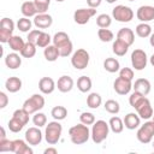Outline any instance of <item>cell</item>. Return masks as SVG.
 <instances>
[{"instance_id":"4dcf8cb0","label":"cell","mask_w":154,"mask_h":154,"mask_svg":"<svg viewBox=\"0 0 154 154\" xmlns=\"http://www.w3.org/2000/svg\"><path fill=\"white\" fill-rule=\"evenodd\" d=\"M136 35L138 37H142V38H146V37H149L152 35V26L148 24V23H140L136 29Z\"/></svg>"},{"instance_id":"d6a6232c","label":"cell","mask_w":154,"mask_h":154,"mask_svg":"<svg viewBox=\"0 0 154 154\" xmlns=\"http://www.w3.org/2000/svg\"><path fill=\"white\" fill-rule=\"evenodd\" d=\"M19 53H20V55L23 58H28V59L29 58H32L36 54V45L26 41L25 45H24V47H23V49Z\"/></svg>"},{"instance_id":"1f68e13d","label":"cell","mask_w":154,"mask_h":154,"mask_svg":"<svg viewBox=\"0 0 154 154\" xmlns=\"http://www.w3.org/2000/svg\"><path fill=\"white\" fill-rule=\"evenodd\" d=\"M24 45H25L24 40H23L20 36H16V35H13V36L10 38V41H8V46H10V48H11L13 52H20V51L23 49Z\"/></svg>"},{"instance_id":"11a10c76","label":"cell","mask_w":154,"mask_h":154,"mask_svg":"<svg viewBox=\"0 0 154 154\" xmlns=\"http://www.w3.org/2000/svg\"><path fill=\"white\" fill-rule=\"evenodd\" d=\"M149 43L152 47H154V32H152V35L149 36Z\"/></svg>"},{"instance_id":"ba28073f","label":"cell","mask_w":154,"mask_h":154,"mask_svg":"<svg viewBox=\"0 0 154 154\" xmlns=\"http://www.w3.org/2000/svg\"><path fill=\"white\" fill-rule=\"evenodd\" d=\"M112 17L120 23H128L134 18V11L125 5H117L112 10Z\"/></svg>"},{"instance_id":"7402d4cb","label":"cell","mask_w":154,"mask_h":154,"mask_svg":"<svg viewBox=\"0 0 154 154\" xmlns=\"http://www.w3.org/2000/svg\"><path fill=\"white\" fill-rule=\"evenodd\" d=\"M13 153H16V154H32V149L26 141L14 140L13 141Z\"/></svg>"},{"instance_id":"f907efd6","label":"cell","mask_w":154,"mask_h":154,"mask_svg":"<svg viewBox=\"0 0 154 154\" xmlns=\"http://www.w3.org/2000/svg\"><path fill=\"white\" fill-rule=\"evenodd\" d=\"M40 34H41V30H37V29H34V30H30L29 31V34H28V41L29 42H31V43H35L36 45V42H37V40H38V36H40Z\"/></svg>"},{"instance_id":"ac0fdd59","label":"cell","mask_w":154,"mask_h":154,"mask_svg":"<svg viewBox=\"0 0 154 154\" xmlns=\"http://www.w3.org/2000/svg\"><path fill=\"white\" fill-rule=\"evenodd\" d=\"M132 89L135 91H138V93H141V94H143L146 96V95H148L150 93L152 85H150V82L147 78H137L135 81V83L132 84Z\"/></svg>"},{"instance_id":"ffe728a7","label":"cell","mask_w":154,"mask_h":154,"mask_svg":"<svg viewBox=\"0 0 154 154\" xmlns=\"http://www.w3.org/2000/svg\"><path fill=\"white\" fill-rule=\"evenodd\" d=\"M117 38L125 42L128 46H131L135 42V32L130 28H122L117 32Z\"/></svg>"},{"instance_id":"5bb4252c","label":"cell","mask_w":154,"mask_h":154,"mask_svg":"<svg viewBox=\"0 0 154 154\" xmlns=\"http://www.w3.org/2000/svg\"><path fill=\"white\" fill-rule=\"evenodd\" d=\"M136 17L138 20H141V23H148V22L153 20L154 19V7L150 5L140 6L136 12Z\"/></svg>"},{"instance_id":"b9f144b4","label":"cell","mask_w":154,"mask_h":154,"mask_svg":"<svg viewBox=\"0 0 154 154\" xmlns=\"http://www.w3.org/2000/svg\"><path fill=\"white\" fill-rule=\"evenodd\" d=\"M32 123H34L35 126H38V128H42V126L47 125V117H46V114L42 113V112H36V113H34Z\"/></svg>"},{"instance_id":"8fae6325","label":"cell","mask_w":154,"mask_h":154,"mask_svg":"<svg viewBox=\"0 0 154 154\" xmlns=\"http://www.w3.org/2000/svg\"><path fill=\"white\" fill-rule=\"evenodd\" d=\"M113 89L119 95H126V94H129L131 91L132 83H131V81H128L125 78H122L119 76L118 78H116V81L113 83Z\"/></svg>"},{"instance_id":"9f6ffc18","label":"cell","mask_w":154,"mask_h":154,"mask_svg":"<svg viewBox=\"0 0 154 154\" xmlns=\"http://www.w3.org/2000/svg\"><path fill=\"white\" fill-rule=\"evenodd\" d=\"M6 138V134H5V129L1 128V135H0V140H5Z\"/></svg>"},{"instance_id":"91938a15","label":"cell","mask_w":154,"mask_h":154,"mask_svg":"<svg viewBox=\"0 0 154 154\" xmlns=\"http://www.w3.org/2000/svg\"><path fill=\"white\" fill-rule=\"evenodd\" d=\"M57 2H63V1H65V0H55Z\"/></svg>"},{"instance_id":"52a82bcc","label":"cell","mask_w":154,"mask_h":154,"mask_svg":"<svg viewBox=\"0 0 154 154\" xmlns=\"http://www.w3.org/2000/svg\"><path fill=\"white\" fill-rule=\"evenodd\" d=\"M90 60V55L89 53L84 49V48H79L77 49L71 58V64L76 70H83L88 66Z\"/></svg>"},{"instance_id":"484cf974","label":"cell","mask_w":154,"mask_h":154,"mask_svg":"<svg viewBox=\"0 0 154 154\" xmlns=\"http://www.w3.org/2000/svg\"><path fill=\"white\" fill-rule=\"evenodd\" d=\"M129 47H130V46H128L125 42H123V41H120V40L117 38V40L113 42V45H112V51H113V53H114L116 55L123 57V55H125V54L128 53Z\"/></svg>"},{"instance_id":"2e32d148","label":"cell","mask_w":154,"mask_h":154,"mask_svg":"<svg viewBox=\"0 0 154 154\" xmlns=\"http://www.w3.org/2000/svg\"><path fill=\"white\" fill-rule=\"evenodd\" d=\"M55 88H57V84H55L54 79L51 77H42L38 81V89L42 94H46V95L52 94Z\"/></svg>"},{"instance_id":"f35d334b","label":"cell","mask_w":154,"mask_h":154,"mask_svg":"<svg viewBox=\"0 0 154 154\" xmlns=\"http://www.w3.org/2000/svg\"><path fill=\"white\" fill-rule=\"evenodd\" d=\"M29 116L30 114L24 108H20V109H16L13 112V116L12 117H14L16 119H18L23 125H26L29 123Z\"/></svg>"},{"instance_id":"8d00e7d4","label":"cell","mask_w":154,"mask_h":154,"mask_svg":"<svg viewBox=\"0 0 154 154\" xmlns=\"http://www.w3.org/2000/svg\"><path fill=\"white\" fill-rule=\"evenodd\" d=\"M97 36H99L100 41H102V42H111L114 37L113 32L107 28H100L97 31Z\"/></svg>"},{"instance_id":"603a6c76","label":"cell","mask_w":154,"mask_h":154,"mask_svg":"<svg viewBox=\"0 0 154 154\" xmlns=\"http://www.w3.org/2000/svg\"><path fill=\"white\" fill-rule=\"evenodd\" d=\"M22 79L19 77H16V76H12V77H8L5 82V88L7 91L10 93H17L22 89Z\"/></svg>"},{"instance_id":"816d5d0a","label":"cell","mask_w":154,"mask_h":154,"mask_svg":"<svg viewBox=\"0 0 154 154\" xmlns=\"http://www.w3.org/2000/svg\"><path fill=\"white\" fill-rule=\"evenodd\" d=\"M8 103V96L4 93V91H0V108H5Z\"/></svg>"},{"instance_id":"f5cc1de1","label":"cell","mask_w":154,"mask_h":154,"mask_svg":"<svg viewBox=\"0 0 154 154\" xmlns=\"http://www.w3.org/2000/svg\"><path fill=\"white\" fill-rule=\"evenodd\" d=\"M101 1H102V0H87V4H88L89 7L96 8V7H99V6L101 5Z\"/></svg>"},{"instance_id":"bcb514c9","label":"cell","mask_w":154,"mask_h":154,"mask_svg":"<svg viewBox=\"0 0 154 154\" xmlns=\"http://www.w3.org/2000/svg\"><path fill=\"white\" fill-rule=\"evenodd\" d=\"M0 28L6 29V30H10V31L13 32V30H14V23H13V20L11 18L4 17L1 19V22H0Z\"/></svg>"},{"instance_id":"9a60e30c","label":"cell","mask_w":154,"mask_h":154,"mask_svg":"<svg viewBox=\"0 0 154 154\" xmlns=\"http://www.w3.org/2000/svg\"><path fill=\"white\" fill-rule=\"evenodd\" d=\"M34 24L38 29H47L53 24V18L48 13H37L34 17Z\"/></svg>"},{"instance_id":"83f0119b","label":"cell","mask_w":154,"mask_h":154,"mask_svg":"<svg viewBox=\"0 0 154 154\" xmlns=\"http://www.w3.org/2000/svg\"><path fill=\"white\" fill-rule=\"evenodd\" d=\"M91 85H93V82H91L90 77H88V76H81L77 79V88L81 93L89 91L91 89Z\"/></svg>"},{"instance_id":"7a4b0ae2","label":"cell","mask_w":154,"mask_h":154,"mask_svg":"<svg viewBox=\"0 0 154 154\" xmlns=\"http://www.w3.org/2000/svg\"><path fill=\"white\" fill-rule=\"evenodd\" d=\"M69 136L73 144H83L89 140L91 135H90V130L88 125L81 123L69 129Z\"/></svg>"},{"instance_id":"30bf717a","label":"cell","mask_w":154,"mask_h":154,"mask_svg":"<svg viewBox=\"0 0 154 154\" xmlns=\"http://www.w3.org/2000/svg\"><path fill=\"white\" fill-rule=\"evenodd\" d=\"M95 14H96V10L95 8H91V7H88V8H78L73 13V20L77 24H79V25H84Z\"/></svg>"},{"instance_id":"4fadbf2b","label":"cell","mask_w":154,"mask_h":154,"mask_svg":"<svg viewBox=\"0 0 154 154\" xmlns=\"http://www.w3.org/2000/svg\"><path fill=\"white\" fill-rule=\"evenodd\" d=\"M136 109V112H137V114L140 116V118L141 119H146V120H148V119H150L152 117H153V107H152V105H150V101L147 99V97H144L143 99V101L135 108Z\"/></svg>"},{"instance_id":"f6af8a7d","label":"cell","mask_w":154,"mask_h":154,"mask_svg":"<svg viewBox=\"0 0 154 154\" xmlns=\"http://www.w3.org/2000/svg\"><path fill=\"white\" fill-rule=\"evenodd\" d=\"M79 120L85 125H93L95 123V116L90 112H83L79 116Z\"/></svg>"},{"instance_id":"7bdbcfd3","label":"cell","mask_w":154,"mask_h":154,"mask_svg":"<svg viewBox=\"0 0 154 154\" xmlns=\"http://www.w3.org/2000/svg\"><path fill=\"white\" fill-rule=\"evenodd\" d=\"M7 126H8L10 131H12V132H19V131H20L25 125H23L18 119H16L14 117H12V118L8 120Z\"/></svg>"},{"instance_id":"db71d44e","label":"cell","mask_w":154,"mask_h":154,"mask_svg":"<svg viewBox=\"0 0 154 154\" xmlns=\"http://www.w3.org/2000/svg\"><path fill=\"white\" fill-rule=\"evenodd\" d=\"M45 154H57L58 153V150L55 149V148H52V147H49V148H47V149H45V152H43Z\"/></svg>"},{"instance_id":"ee69618b","label":"cell","mask_w":154,"mask_h":154,"mask_svg":"<svg viewBox=\"0 0 154 154\" xmlns=\"http://www.w3.org/2000/svg\"><path fill=\"white\" fill-rule=\"evenodd\" d=\"M34 4L38 13H46L51 5V0H34Z\"/></svg>"},{"instance_id":"836d02e7","label":"cell","mask_w":154,"mask_h":154,"mask_svg":"<svg viewBox=\"0 0 154 154\" xmlns=\"http://www.w3.org/2000/svg\"><path fill=\"white\" fill-rule=\"evenodd\" d=\"M51 116L54 118V120H63L67 116V109L64 106H54L51 111Z\"/></svg>"},{"instance_id":"d590c367","label":"cell","mask_w":154,"mask_h":154,"mask_svg":"<svg viewBox=\"0 0 154 154\" xmlns=\"http://www.w3.org/2000/svg\"><path fill=\"white\" fill-rule=\"evenodd\" d=\"M105 109L108 112V113H111V114H117V113H119V111H120V106H119V102L118 101H116V100H113V99H109V100H107L106 102H105Z\"/></svg>"},{"instance_id":"7c38bea8","label":"cell","mask_w":154,"mask_h":154,"mask_svg":"<svg viewBox=\"0 0 154 154\" xmlns=\"http://www.w3.org/2000/svg\"><path fill=\"white\" fill-rule=\"evenodd\" d=\"M25 141L30 146H37L42 141V132L38 126H31L25 131Z\"/></svg>"},{"instance_id":"be15d7a7","label":"cell","mask_w":154,"mask_h":154,"mask_svg":"<svg viewBox=\"0 0 154 154\" xmlns=\"http://www.w3.org/2000/svg\"><path fill=\"white\" fill-rule=\"evenodd\" d=\"M129 1H135V0H129Z\"/></svg>"},{"instance_id":"f1b7e54d","label":"cell","mask_w":154,"mask_h":154,"mask_svg":"<svg viewBox=\"0 0 154 154\" xmlns=\"http://www.w3.org/2000/svg\"><path fill=\"white\" fill-rule=\"evenodd\" d=\"M102 102V97L99 93H90L87 97V105L89 108H93V109H96L100 107Z\"/></svg>"},{"instance_id":"e575fe53","label":"cell","mask_w":154,"mask_h":154,"mask_svg":"<svg viewBox=\"0 0 154 154\" xmlns=\"http://www.w3.org/2000/svg\"><path fill=\"white\" fill-rule=\"evenodd\" d=\"M112 24V18L107 13H101L96 17V25L99 28H108Z\"/></svg>"},{"instance_id":"5b68a950","label":"cell","mask_w":154,"mask_h":154,"mask_svg":"<svg viewBox=\"0 0 154 154\" xmlns=\"http://www.w3.org/2000/svg\"><path fill=\"white\" fill-rule=\"evenodd\" d=\"M45 107V97L41 94H32L23 103V108L29 113L34 114Z\"/></svg>"},{"instance_id":"d4e9b609","label":"cell","mask_w":154,"mask_h":154,"mask_svg":"<svg viewBox=\"0 0 154 154\" xmlns=\"http://www.w3.org/2000/svg\"><path fill=\"white\" fill-rule=\"evenodd\" d=\"M43 55H45V58H46L47 61L53 63V61H55V60L60 57V53H59V49H58L54 45H49V46H47V47L45 48Z\"/></svg>"},{"instance_id":"60d3db41","label":"cell","mask_w":154,"mask_h":154,"mask_svg":"<svg viewBox=\"0 0 154 154\" xmlns=\"http://www.w3.org/2000/svg\"><path fill=\"white\" fill-rule=\"evenodd\" d=\"M146 96L143 95V94H141V93H138V91H135L134 90V93L130 95V97H129V103H130V106L131 107H134V108H136L142 101H143V99H144Z\"/></svg>"},{"instance_id":"ab89813d","label":"cell","mask_w":154,"mask_h":154,"mask_svg":"<svg viewBox=\"0 0 154 154\" xmlns=\"http://www.w3.org/2000/svg\"><path fill=\"white\" fill-rule=\"evenodd\" d=\"M51 41H52L51 35L48 32H46V31H41V34L38 36V40L36 42V46L37 47H41V48H46L47 46H49Z\"/></svg>"},{"instance_id":"681fc988","label":"cell","mask_w":154,"mask_h":154,"mask_svg":"<svg viewBox=\"0 0 154 154\" xmlns=\"http://www.w3.org/2000/svg\"><path fill=\"white\" fill-rule=\"evenodd\" d=\"M12 36H13V35H12V31L0 28V42H2V43H8L10 38H11Z\"/></svg>"},{"instance_id":"6125c7cd","label":"cell","mask_w":154,"mask_h":154,"mask_svg":"<svg viewBox=\"0 0 154 154\" xmlns=\"http://www.w3.org/2000/svg\"><path fill=\"white\" fill-rule=\"evenodd\" d=\"M152 146H153V148H154V141H153V143H152Z\"/></svg>"},{"instance_id":"44dd1931","label":"cell","mask_w":154,"mask_h":154,"mask_svg":"<svg viewBox=\"0 0 154 154\" xmlns=\"http://www.w3.org/2000/svg\"><path fill=\"white\" fill-rule=\"evenodd\" d=\"M5 64L8 69L11 70H16L18 69L20 65H22V58L20 55L17 53V52H13V53H8L6 57H5Z\"/></svg>"},{"instance_id":"4316f807","label":"cell","mask_w":154,"mask_h":154,"mask_svg":"<svg viewBox=\"0 0 154 154\" xmlns=\"http://www.w3.org/2000/svg\"><path fill=\"white\" fill-rule=\"evenodd\" d=\"M103 69L109 73H114L120 70V64L116 58H107L103 61Z\"/></svg>"},{"instance_id":"cb8c5ba5","label":"cell","mask_w":154,"mask_h":154,"mask_svg":"<svg viewBox=\"0 0 154 154\" xmlns=\"http://www.w3.org/2000/svg\"><path fill=\"white\" fill-rule=\"evenodd\" d=\"M20 12L24 17H35L38 12H37V8L34 4V1H24L20 6Z\"/></svg>"},{"instance_id":"680465c9","label":"cell","mask_w":154,"mask_h":154,"mask_svg":"<svg viewBox=\"0 0 154 154\" xmlns=\"http://www.w3.org/2000/svg\"><path fill=\"white\" fill-rule=\"evenodd\" d=\"M106 1H107L108 4H113V2H116L117 0H106Z\"/></svg>"},{"instance_id":"74e56055","label":"cell","mask_w":154,"mask_h":154,"mask_svg":"<svg viewBox=\"0 0 154 154\" xmlns=\"http://www.w3.org/2000/svg\"><path fill=\"white\" fill-rule=\"evenodd\" d=\"M31 25H32V23H31V20H30L28 17L19 18L18 22H17V28H18V30H20L22 32H28V31H30Z\"/></svg>"},{"instance_id":"d6986e66","label":"cell","mask_w":154,"mask_h":154,"mask_svg":"<svg viewBox=\"0 0 154 154\" xmlns=\"http://www.w3.org/2000/svg\"><path fill=\"white\" fill-rule=\"evenodd\" d=\"M141 124V118L137 113L130 112L124 117V126L129 130H135L140 126Z\"/></svg>"},{"instance_id":"9c48e42d","label":"cell","mask_w":154,"mask_h":154,"mask_svg":"<svg viewBox=\"0 0 154 154\" xmlns=\"http://www.w3.org/2000/svg\"><path fill=\"white\" fill-rule=\"evenodd\" d=\"M148 63V58H147V53L143 49H135L131 53V65L135 70L137 71H142Z\"/></svg>"},{"instance_id":"3957f363","label":"cell","mask_w":154,"mask_h":154,"mask_svg":"<svg viewBox=\"0 0 154 154\" xmlns=\"http://www.w3.org/2000/svg\"><path fill=\"white\" fill-rule=\"evenodd\" d=\"M108 132H109V124L106 123L105 120H101V119L96 120L93 124V128H91V131H90L93 142L96 143V144L103 142L107 138Z\"/></svg>"},{"instance_id":"8992f818","label":"cell","mask_w":154,"mask_h":154,"mask_svg":"<svg viewBox=\"0 0 154 154\" xmlns=\"http://www.w3.org/2000/svg\"><path fill=\"white\" fill-rule=\"evenodd\" d=\"M136 137L143 144L150 143L154 137V120H148L141 125L136 132Z\"/></svg>"},{"instance_id":"c3c4849f","label":"cell","mask_w":154,"mask_h":154,"mask_svg":"<svg viewBox=\"0 0 154 154\" xmlns=\"http://www.w3.org/2000/svg\"><path fill=\"white\" fill-rule=\"evenodd\" d=\"M0 152H13V141L0 140Z\"/></svg>"},{"instance_id":"7dc6e473","label":"cell","mask_w":154,"mask_h":154,"mask_svg":"<svg viewBox=\"0 0 154 154\" xmlns=\"http://www.w3.org/2000/svg\"><path fill=\"white\" fill-rule=\"evenodd\" d=\"M119 76L122 78H125V79L132 82V79H134V70L130 69V67H123V69L119 70Z\"/></svg>"},{"instance_id":"6da1fadb","label":"cell","mask_w":154,"mask_h":154,"mask_svg":"<svg viewBox=\"0 0 154 154\" xmlns=\"http://www.w3.org/2000/svg\"><path fill=\"white\" fill-rule=\"evenodd\" d=\"M52 41H53V45L59 49L60 57L66 58V57H69L72 53L73 45H72L69 35L65 31H58V32H55L54 36H53V38H52Z\"/></svg>"},{"instance_id":"f546056e","label":"cell","mask_w":154,"mask_h":154,"mask_svg":"<svg viewBox=\"0 0 154 154\" xmlns=\"http://www.w3.org/2000/svg\"><path fill=\"white\" fill-rule=\"evenodd\" d=\"M108 124H109V129H111L112 132H114V134H120V132L124 130V120H122V119H120L119 117H117V116L112 117V118L109 119Z\"/></svg>"},{"instance_id":"277c9868","label":"cell","mask_w":154,"mask_h":154,"mask_svg":"<svg viewBox=\"0 0 154 154\" xmlns=\"http://www.w3.org/2000/svg\"><path fill=\"white\" fill-rule=\"evenodd\" d=\"M61 132H63V126L59 123V120L49 122L46 125V130H45V138H46L47 143L48 144L58 143L61 137Z\"/></svg>"},{"instance_id":"6f0895ef","label":"cell","mask_w":154,"mask_h":154,"mask_svg":"<svg viewBox=\"0 0 154 154\" xmlns=\"http://www.w3.org/2000/svg\"><path fill=\"white\" fill-rule=\"evenodd\" d=\"M149 63H150L152 66H154V53L150 55V58H149Z\"/></svg>"},{"instance_id":"94428289","label":"cell","mask_w":154,"mask_h":154,"mask_svg":"<svg viewBox=\"0 0 154 154\" xmlns=\"http://www.w3.org/2000/svg\"><path fill=\"white\" fill-rule=\"evenodd\" d=\"M152 120H154V113H153V117H152Z\"/></svg>"},{"instance_id":"e0dca14e","label":"cell","mask_w":154,"mask_h":154,"mask_svg":"<svg viewBox=\"0 0 154 154\" xmlns=\"http://www.w3.org/2000/svg\"><path fill=\"white\" fill-rule=\"evenodd\" d=\"M73 84H75V82H73L72 77L64 75V76L59 77V79L57 82V88L60 93H69L72 90Z\"/></svg>"}]
</instances>
